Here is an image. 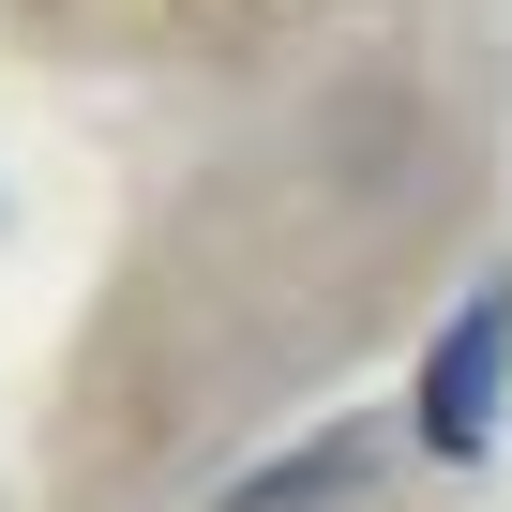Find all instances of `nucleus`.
I'll return each instance as SVG.
<instances>
[{
  "instance_id": "obj_1",
  "label": "nucleus",
  "mask_w": 512,
  "mask_h": 512,
  "mask_svg": "<svg viewBox=\"0 0 512 512\" xmlns=\"http://www.w3.org/2000/svg\"><path fill=\"white\" fill-rule=\"evenodd\" d=\"M497 392H512V287H482L437 332V362H422V452L437 467H482L497 452Z\"/></svg>"
},
{
  "instance_id": "obj_2",
  "label": "nucleus",
  "mask_w": 512,
  "mask_h": 512,
  "mask_svg": "<svg viewBox=\"0 0 512 512\" xmlns=\"http://www.w3.org/2000/svg\"><path fill=\"white\" fill-rule=\"evenodd\" d=\"M347 482H377V437H317V452L272 467V482H226V512H302V497H347Z\"/></svg>"
}]
</instances>
